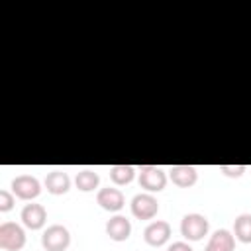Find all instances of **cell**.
<instances>
[{"label": "cell", "mask_w": 251, "mask_h": 251, "mask_svg": "<svg viewBox=\"0 0 251 251\" xmlns=\"http://www.w3.org/2000/svg\"><path fill=\"white\" fill-rule=\"evenodd\" d=\"M157 212H159V202L153 194L141 192L131 198V214L137 220H151L157 216Z\"/></svg>", "instance_id": "5b68a950"}, {"label": "cell", "mask_w": 251, "mask_h": 251, "mask_svg": "<svg viewBox=\"0 0 251 251\" xmlns=\"http://www.w3.org/2000/svg\"><path fill=\"white\" fill-rule=\"evenodd\" d=\"M25 245V231L16 222L0 224V247L6 251H20Z\"/></svg>", "instance_id": "7a4b0ae2"}, {"label": "cell", "mask_w": 251, "mask_h": 251, "mask_svg": "<svg viewBox=\"0 0 251 251\" xmlns=\"http://www.w3.org/2000/svg\"><path fill=\"white\" fill-rule=\"evenodd\" d=\"M235 239L241 243H251V214H239L233 222Z\"/></svg>", "instance_id": "9a60e30c"}, {"label": "cell", "mask_w": 251, "mask_h": 251, "mask_svg": "<svg viewBox=\"0 0 251 251\" xmlns=\"http://www.w3.org/2000/svg\"><path fill=\"white\" fill-rule=\"evenodd\" d=\"M20 218L27 229H41L47 222V210L41 204H25L22 208Z\"/></svg>", "instance_id": "9c48e42d"}, {"label": "cell", "mask_w": 251, "mask_h": 251, "mask_svg": "<svg viewBox=\"0 0 251 251\" xmlns=\"http://www.w3.org/2000/svg\"><path fill=\"white\" fill-rule=\"evenodd\" d=\"M167 251H194V249L186 241H175V243H171L167 247Z\"/></svg>", "instance_id": "d6986e66"}, {"label": "cell", "mask_w": 251, "mask_h": 251, "mask_svg": "<svg viewBox=\"0 0 251 251\" xmlns=\"http://www.w3.org/2000/svg\"><path fill=\"white\" fill-rule=\"evenodd\" d=\"M45 188H47V192H51L55 196L65 194L71 188V178L65 171H51L45 176Z\"/></svg>", "instance_id": "4fadbf2b"}, {"label": "cell", "mask_w": 251, "mask_h": 251, "mask_svg": "<svg viewBox=\"0 0 251 251\" xmlns=\"http://www.w3.org/2000/svg\"><path fill=\"white\" fill-rule=\"evenodd\" d=\"M41 245L45 251H65L71 245V233L65 226L53 224L41 235Z\"/></svg>", "instance_id": "3957f363"}, {"label": "cell", "mask_w": 251, "mask_h": 251, "mask_svg": "<svg viewBox=\"0 0 251 251\" xmlns=\"http://www.w3.org/2000/svg\"><path fill=\"white\" fill-rule=\"evenodd\" d=\"M169 178L173 180V184H176L180 188H190L192 184H196L198 173L190 165H173L169 169Z\"/></svg>", "instance_id": "30bf717a"}, {"label": "cell", "mask_w": 251, "mask_h": 251, "mask_svg": "<svg viewBox=\"0 0 251 251\" xmlns=\"http://www.w3.org/2000/svg\"><path fill=\"white\" fill-rule=\"evenodd\" d=\"M12 192L20 198V200H33L39 196L41 192V184L35 176L31 175H18L12 180Z\"/></svg>", "instance_id": "8992f818"}, {"label": "cell", "mask_w": 251, "mask_h": 251, "mask_svg": "<svg viewBox=\"0 0 251 251\" xmlns=\"http://www.w3.org/2000/svg\"><path fill=\"white\" fill-rule=\"evenodd\" d=\"M139 186L145 188L149 194L161 192L167 186V173L155 165H143L139 169Z\"/></svg>", "instance_id": "277c9868"}, {"label": "cell", "mask_w": 251, "mask_h": 251, "mask_svg": "<svg viewBox=\"0 0 251 251\" xmlns=\"http://www.w3.org/2000/svg\"><path fill=\"white\" fill-rule=\"evenodd\" d=\"M106 233L114 241H126L131 235V222L126 216H114L106 222Z\"/></svg>", "instance_id": "8fae6325"}, {"label": "cell", "mask_w": 251, "mask_h": 251, "mask_svg": "<svg viewBox=\"0 0 251 251\" xmlns=\"http://www.w3.org/2000/svg\"><path fill=\"white\" fill-rule=\"evenodd\" d=\"M135 176V169L131 165H114L110 169V178L114 184L118 186H124V184H129Z\"/></svg>", "instance_id": "2e32d148"}, {"label": "cell", "mask_w": 251, "mask_h": 251, "mask_svg": "<svg viewBox=\"0 0 251 251\" xmlns=\"http://www.w3.org/2000/svg\"><path fill=\"white\" fill-rule=\"evenodd\" d=\"M208 229H210V224H208L206 216H202V214L192 212L180 220V233L188 241H200L208 233Z\"/></svg>", "instance_id": "6da1fadb"}, {"label": "cell", "mask_w": 251, "mask_h": 251, "mask_svg": "<svg viewBox=\"0 0 251 251\" xmlns=\"http://www.w3.org/2000/svg\"><path fill=\"white\" fill-rule=\"evenodd\" d=\"M220 171L229 178H239L247 171V167L245 165H220Z\"/></svg>", "instance_id": "e0dca14e"}, {"label": "cell", "mask_w": 251, "mask_h": 251, "mask_svg": "<svg viewBox=\"0 0 251 251\" xmlns=\"http://www.w3.org/2000/svg\"><path fill=\"white\" fill-rule=\"evenodd\" d=\"M14 208V196L8 190H0V212H10Z\"/></svg>", "instance_id": "ac0fdd59"}, {"label": "cell", "mask_w": 251, "mask_h": 251, "mask_svg": "<svg viewBox=\"0 0 251 251\" xmlns=\"http://www.w3.org/2000/svg\"><path fill=\"white\" fill-rule=\"evenodd\" d=\"M171 237V224L165 220H155L143 229V239L151 247H161Z\"/></svg>", "instance_id": "52a82bcc"}, {"label": "cell", "mask_w": 251, "mask_h": 251, "mask_svg": "<svg viewBox=\"0 0 251 251\" xmlns=\"http://www.w3.org/2000/svg\"><path fill=\"white\" fill-rule=\"evenodd\" d=\"M235 247V235L229 229H216L210 235L208 245L204 247V251H233Z\"/></svg>", "instance_id": "7c38bea8"}, {"label": "cell", "mask_w": 251, "mask_h": 251, "mask_svg": "<svg viewBox=\"0 0 251 251\" xmlns=\"http://www.w3.org/2000/svg\"><path fill=\"white\" fill-rule=\"evenodd\" d=\"M75 184H76L78 190H82V192H90V190L98 188V184H100V176H98V173L92 171V169H82V171L76 173V176H75Z\"/></svg>", "instance_id": "5bb4252c"}, {"label": "cell", "mask_w": 251, "mask_h": 251, "mask_svg": "<svg viewBox=\"0 0 251 251\" xmlns=\"http://www.w3.org/2000/svg\"><path fill=\"white\" fill-rule=\"evenodd\" d=\"M96 202L100 204L102 210L106 212H120L126 204V198H124V192L116 186H106V188H100L98 194H96Z\"/></svg>", "instance_id": "ba28073f"}]
</instances>
